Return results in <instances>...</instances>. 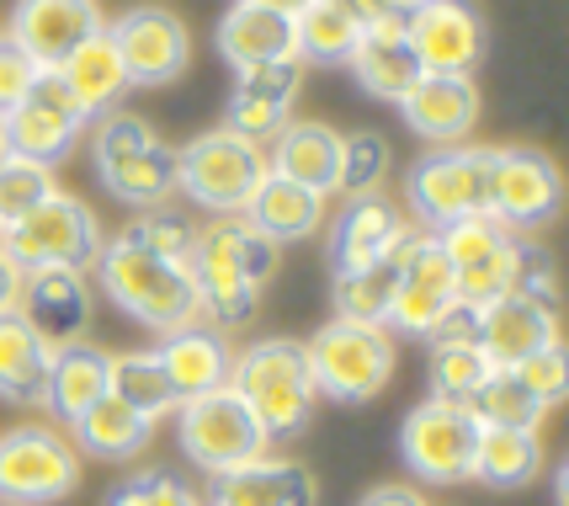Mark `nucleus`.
<instances>
[{"label":"nucleus","instance_id":"1","mask_svg":"<svg viewBox=\"0 0 569 506\" xmlns=\"http://www.w3.org/2000/svg\"><path fill=\"white\" fill-rule=\"evenodd\" d=\"M187 272L198 282L202 315H213L219 326H246L267 282L277 278V246L246 214H219L208 229H198Z\"/></svg>","mask_w":569,"mask_h":506},{"label":"nucleus","instance_id":"2","mask_svg":"<svg viewBox=\"0 0 569 506\" xmlns=\"http://www.w3.org/2000/svg\"><path fill=\"white\" fill-rule=\"evenodd\" d=\"M97 282L128 320H139V326L154 330V336L202 326V299H198L192 272L176 267V261H166V256L144 251V246H133L128 235L101 240Z\"/></svg>","mask_w":569,"mask_h":506},{"label":"nucleus","instance_id":"3","mask_svg":"<svg viewBox=\"0 0 569 506\" xmlns=\"http://www.w3.org/2000/svg\"><path fill=\"white\" fill-rule=\"evenodd\" d=\"M229 389L250 405V416L261 421L267 437H298L315 416V400H320L303 341H282V336L250 341L246 353H234Z\"/></svg>","mask_w":569,"mask_h":506},{"label":"nucleus","instance_id":"4","mask_svg":"<svg viewBox=\"0 0 569 506\" xmlns=\"http://www.w3.org/2000/svg\"><path fill=\"white\" fill-rule=\"evenodd\" d=\"M91 150H97L101 187L128 208H160L176 192V145H166L144 118L101 112Z\"/></svg>","mask_w":569,"mask_h":506},{"label":"nucleus","instance_id":"5","mask_svg":"<svg viewBox=\"0 0 569 506\" xmlns=\"http://www.w3.org/2000/svg\"><path fill=\"white\" fill-rule=\"evenodd\" d=\"M303 357L315 374V395L362 405L383 395L395 379V330L362 326V320H330L315 341H303Z\"/></svg>","mask_w":569,"mask_h":506},{"label":"nucleus","instance_id":"6","mask_svg":"<svg viewBox=\"0 0 569 506\" xmlns=\"http://www.w3.org/2000/svg\"><path fill=\"white\" fill-rule=\"evenodd\" d=\"M0 251L17 261V272H38V267H97L101 256V225L97 214L70 192H49L27 219L6 225Z\"/></svg>","mask_w":569,"mask_h":506},{"label":"nucleus","instance_id":"7","mask_svg":"<svg viewBox=\"0 0 569 506\" xmlns=\"http://www.w3.org/2000/svg\"><path fill=\"white\" fill-rule=\"evenodd\" d=\"M261 177H267V150L229 128L198 133L192 145L176 150V192H187L213 214H240Z\"/></svg>","mask_w":569,"mask_h":506},{"label":"nucleus","instance_id":"8","mask_svg":"<svg viewBox=\"0 0 569 506\" xmlns=\"http://www.w3.org/2000/svg\"><path fill=\"white\" fill-rule=\"evenodd\" d=\"M181 416V454L198 464L202 475H229L250 458H267V431L250 416V405L223 384V389H208L198 400L176 405Z\"/></svg>","mask_w":569,"mask_h":506},{"label":"nucleus","instance_id":"9","mask_svg":"<svg viewBox=\"0 0 569 506\" xmlns=\"http://www.w3.org/2000/svg\"><path fill=\"white\" fill-rule=\"evenodd\" d=\"M80 485V454L53 427H11L0 437V502L53 506Z\"/></svg>","mask_w":569,"mask_h":506},{"label":"nucleus","instance_id":"10","mask_svg":"<svg viewBox=\"0 0 569 506\" xmlns=\"http://www.w3.org/2000/svg\"><path fill=\"white\" fill-rule=\"evenodd\" d=\"M405 464L421 475L426 485H463L473 480V454H479V421L469 405L458 400H421L405 416L399 431Z\"/></svg>","mask_w":569,"mask_h":506},{"label":"nucleus","instance_id":"11","mask_svg":"<svg viewBox=\"0 0 569 506\" xmlns=\"http://www.w3.org/2000/svg\"><path fill=\"white\" fill-rule=\"evenodd\" d=\"M490 145H447V150L426 155L410 166V208L421 214L431 229L485 214V187H490Z\"/></svg>","mask_w":569,"mask_h":506},{"label":"nucleus","instance_id":"12","mask_svg":"<svg viewBox=\"0 0 569 506\" xmlns=\"http://www.w3.org/2000/svg\"><path fill=\"white\" fill-rule=\"evenodd\" d=\"M565 208V177L543 150L506 145L490 155V187H485V214L506 229H538Z\"/></svg>","mask_w":569,"mask_h":506},{"label":"nucleus","instance_id":"13","mask_svg":"<svg viewBox=\"0 0 569 506\" xmlns=\"http://www.w3.org/2000/svg\"><path fill=\"white\" fill-rule=\"evenodd\" d=\"M107 38L123 59L128 86H171L192 65V32L166 6H133L118 22H107Z\"/></svg>","mask_w":569,"mask_h":506},{"label":"nucleus","instance_id":"14","mask_svg":"<svg viewBox=\"0 0 569 506\" xmlns=\"http://www.w3.org/2000/svg\"><path fill=\"white\" fill-rule=\"evenodd\" d=\"M86 123H91V118L74 107V97L64 91L59 70H38L32 91L6 112V139H11V155H27V160H38V166H53V160H64V155L74 150V139H80Z\"/></svg>","mask_w":569,"mask_h":506},{"label":"nucleus","instance_id":"15","mask_svg":"<svg viewBox=\"0 0 569 506\" xmlns=\"http://www.w3.org/2000/svg\"><path fill=\"white\" fill-rule=\"evenodd\" d=\"M452 304H458V272H452L447 251L437 246V235H410V251H405L399 288L383 326L395 336H437V326H442V315Z\"/></svg>","mask_w":569,"mask_h":506},{"label":"nucleus","instance_id":"16","mask_svg":"<svg viewBox=\"0 0 569 506\" xmlns=\"http://www.w3.org/2000/svg\"><path fill=\"white\" fill-rule=\"evenodd\" d=\"M17 315H22L49 347H70V341H86V330H91L97 288H91L86 272H74V267H38V272H22Z\"/></svg>","mask_w":569,"mask_h":506},{"label":"nucleus","instance_id":"17","mask_svg":"<svg viewBox=\"0 0 569 506\" xmlns=\"http://www.w3.org/2000/svg\"><path fill=\"white\" fill-rule=\"evenodd\" d=\"M405 38L426 76H473L485 59V22L469 0H426L405 17Z\"/></svg>","mask_w":569,"mask_h":506},{"label":"nucleus","instance_id":"18","mask_svg":"<svg viewBox=\"0 0 569 506\" xmlns=\"http://www.w3.org/2000/svg\"><path fill=\"white\" fill-rule=\"evenodd\" d=\"M101 6L97 0H22L11 17V43L38 65V70H59L86 38L101 32Z\"/></svg>","mask_w":569,"mask_h":506},{"label":"nucleus","instance_id":"19","mask_svg":"<svg viewBox=\"0 0 569 506\" xmlns=\"http://www.w3.org/2000/svg\"><path fill=\"white\" fill-rule=\"evenodd\" d=\"M298 86H303V59H277V65H250L234 70V97H229V133L267 145L277 139V128L293 123Z\"/></svg>","mask_w":569,"mask_h":506},{"label":"nucleus","instance_id":"20","mask_svg":"<svg viewBox=\"0 0 569 506\" xmlns=\"http://www.w3.org/2000/svg\"><path fill=\"white\" fill-rule=\"evenodd\" d=\"M399 112L421 139L447 150V145H463L479 123V86L469 76H421L405 91Z\"/></svg>","mask_w":569,"mask_h":506},{"label":"nucleus","instance_id":"21","mask_svg":"<svg viewBox=\"0 0 569 506\" xmlns=\"http://www.w3.org/2000/svg\"><path fill=\"white\" fill-rule=\"evenodd\" d=\"M559 341V309H548L538 299H521V294H500L485 304V320H479V347L490 353L496 368H517L532 353H543Z\"/></svg>","mask_w":569,"mask_h":506},{"label":"nucleus","instance_id":"22","mask_svg":"<svg viewBox=\"0 0 569 506\" xmlns=\"http://www.w3.org/2000/svg\"><path fill=\"white\" fill-rule=\"evenodd\" d=\"M347 65H351V76H357V86H362L368 97L395 101V107L405 101V91L426 76L416 49H410V38H405V22H399V17H372V22L362 27V43H357V53H351Z\"/></svg>","mask_w":569,"mask_h":506},{"label":"nucleus","instance_id":"23","mask_svg":"<svg viewBox=\"0 0 569 506\" xmlns=\"http://www.w3.org/2000/svg\"><path fill=\"white\" fill-rule=\"evenodd\" d=\"M154 357H160V368H166V379H171L176 405L198 400L208 389H223V384H229V368H234V347L223 341L219 326L171 330V336H160Z\"/></svg>","mask_w":569,"mask_h":506},{"label":"nucleus","instance_id":"24","mask_svg":"<svg viewBox=\"0 0 569 506\" xmlns=\"http://www.w3.org/2000/svg\"><path fill=\"white\" fill-rule=\"evenodd\" d=\"M405 235L410 229H405V219H399V208L389 198H378V192L351 198L330 225V261H336V272H357L378 256H389Z\"/></svg>","mask_w":569,"mask_h":506},{"label":"nucleus","instance_id":"25","mask_svg":"<svg viewBox=\"0 0 569 506\" xmlns=\"http://www.w3.org/2000/svg\"><path fill=\"white\" fill-rule=\"evenodd\" d=\"M208 506H315V475L293 458H250L229 475H213Z\"/></svg>","mask_w":569,"mask_h":506},{"label":"nucleus","instance_id":"26","mask_svg":"<svg viewBox=\"0 0 569 506\" xmlns=\"http://www.w3.org/2000/svg\"><path fill=\"white\" fill-rule=\"evenodd\" d=\"M219 53L234 65V70H250V65H277V59H298V32L293 17H277L267 6H250V0H234L219 22Z\"/></svg>","mask_w":569,"mask_h":506},{"label":"nucleus","instance_id":"27","mask_svg":"<svg viewBox=\"0 0 569 506\" xmlns=\"http://www.w3.org/2000/svg\"><path fill=\"white\" fill-rule=\"evenodd\" d=\"M267 171L330 198L336 192V171H341V133L330 123H282L272 155H267Z\"/></svg>","mask_w":569,"mask_h":506},{"label":"nucleus","instance_id":"28","mask_svg":"<svg viewBox=\"0 0 569 506\" xmlns=\"http://www.w3.org/2000/svg\"><path fill=\"white\" fill-rule=\"evenodd\" d=\"M240 214H246L272 246H293V240H309V235L325 225V198L288 177H277V171H267V177L256 181V192H250V202Z\"/></svg>","mask_w":569,"mask_h":506},{"label":"nucleus","instance_id":"29","mask_svg":"<svg viewBox=\"0 0 569 506\" xmlns=\"http://www.w3.org/2000/svg\"><path fill=\"white\" fill-rule=\"evenodd\" d=\"M107 389H112V353H101L97 341H70V347H53L43 410H53L59 421H74V416H80V410H91Z\"/></svg>","mask_w":569,"mask_h":506},{"label":"nucleus","instance_id":"30","mask_svg":"<svg viewBox=\"0 0 569 506\" xmlns=\"http://www.w3.org/2000/svg\"><path fill=\"white\" fill-rule=\"evenodd\" d=\"M53 347L27 326L22 315H0V400L6 405H43L49 395Z\"/></svg>","mask_w":569,"mask_h":506},{"label":"nucleus","instance_id":"31","mask_svg":"<svg viewBox=\"0 0 569 506\" xmlns=\"http://www.w3.org/2000/svg\"><path fill=\"white\" fill-rule=\"evenodd\" d=\"M59 80H64V91L74 97V107H80L86 118L112 112V101L128 91V70H123V59H118V49H112V38H107V27H101L97 38H86V43L59 65Z\"/></svg>","mask_w":569,"mask_h":506},{"label":"nucleus","instance_id":"32","mask_svg":"<svg viewBox=\"0 0 569 506\" xmlns=\"http://www.w3.org/2000/svg\"><path fill=\"white\" fill-rule=\"evenodd\" d=\"M543 469V437L538 427H479V454H473V480L490 490H521Z\"/></svg>","mask_w":569,"mask_h":506},{"label":"nucleus","instance_id":"33","mask_svg":"<svg viewBox=\"0 0 569 506\" xmlns=\"http://www.w3.org/2000/svg\"><path fill=\"white\" fill-rule=\"evenodd\" d=\"M70 427H74V443H80L91 458H112V464H118V458H139V454H144L154 421H144L133 405H123L112 389H107L91 410H80V416H74Z\"/></svg>","mask_w":569,"mask_h":506},{"label":"nucleus","instance_id":"34","mask_svg":"<svg viewBox=\"0 0 569 506\" xmlns=\"http://www.w3.org/2000/svg\"><path fill=\"white\" fill-rule=\"evenodd\" d=\"M362 17L351 0H309L303 11L293 17L298 32V59L309 65H347L357 43H362Z\"/></svg>","mask_w":569,"mask_h":506},{"label":"nucleus","instance_id":"35","mask_svg":"<svg viewBox=\"0 0 569 506\" xmlns=\"http://www.w3.org/2000/svg\"><path fill=\"white\" fill-rule=\"evenodd\" d=\"M410 251V235L399 240L389 256H378L357 272H336V320H362V326H383L389 320V304L399 288V267Z\"/></svg>","mask_w":569,"mask_h":506},{"label":"nucleus","instance_id":"36","mask_svg":"<svg viewBox=\"0 0 569 506\" xmlns=\"http://www.w3.org/2000/svg\"><path fill=\"white\" fill-rule=\"evenodd\" d=\"M490 379H496V363L479 341H437V353H431V395L437 400L469 405Z\"/></svg>","mask_w":569,"mask_h":506},{"label":"nucleus","instance_id":"37","mask_svg":"<svg viewBox=\"0 0 569 506\" xmlns=\"http://www.w3.org/2000/svg\"><path fill=\"white\" fill-rule=\"evenodd\" d=\"M112 395L123 405H133L144 421H160L176 410V395H171V379L160 368L154 353H123L112 357Z\"/></svg>","mask_w":569,"mask_h":506},{"label":"nucleus","instance_id":"38","mask_svg":"<svg viewBox=\"0 0 569 506\" xmlns=\"http://www.w3.org/2000/svg\"><path fill=\"white\" fill-rule=\"evenodd\" d=\"M389 166H395V150H389V139H383V133H372V128L341 133V171H336V192H347V198H368V192L383 187Z\"/></svg>","mask_w":569,"mask_h":506},{"label":"nucleus","instance_id":"39","mask_svg":"<svg viewBox=\"0 0 569 506\" xmlns=\"http://www.w3.org/2000/svg\"><path fill=\"white\" fill-rule=\"evenodd\" d=\"M123 235L133 246H144V251L176 261V267H187V261H192V246H198V225H192L181 208H144Z\"/></svg>","mask_w":569,"mask_h":506},{"label":"nucleus","instance_id":"40","mask_svg":"<svg viewBox=\"0 0 569 506\" xmlns=\"http://www.w3.org/2000/svg\"><path fill=\"white\" fill-rule=\"evenodd\" d=\"M527 256H532V246H521L517 235H511L496 256H485V261H473V267H458V299L490 304V299H500V294H511L521 278V267H527Z\"/></svg>","mask_w":569,"mask_h":506},{"label":"nucleus","instance_id":"41","mask_svg":"<svg viewBox=\"0 0 569 506\" xmlns=\"http://www.w3.org/2000/svg\"><path fill=\"white\" fill-rule=\"evenodd\" d=\"M469 410L479 427H538V421H543V405L532 400L506 368H496V379L473 395Z\"/></svg>","mask_w":569,"mask_h":506},{"label":"nucleus","instance_id":"42","mask_svg":"<svg viewBox=\"0 0 569 506\" xmlns=\"http://www.w3.org/2000/svg\"><path fill=\"white\" fill-rule=\"evenodd\" d=\"M49 192H59V187H53V166H38V160H27V155H6V160H0V225L27 219Z\"/></svg>","mask_w":569,"mask_h":506},{"label":"nucleus","instance_id":"43","mask_svg":"<svg viewBox=\"0 0 569 506\" xmlns=\"http://www.w3.org/2000/svg\"><path fill=\"white\" fill-rule=\"evenodd\" d=\"M506 240H511V229L496 225L490 214H469V219H452V225L437 229V246L447 251L452 272H458V267H473V261H485V256H496Z\"/></svg>","mask_w":569,"mask_h":506},{"label":"nucleus","instance_id":"44","mask_svg":"<svg viewBox=\"0 0 569 506\" xmlns=\"http://www.w3.org/2000/svg\"><path fill=\"white\" fill-rule=\"evenodd\" d=\"M511 379L532 395V400L543 405H559L569 389V363H565V341H553V347H543V353H532L527 363H517V368H506Z\"/></svg>","mask_w":569,"mask_h":506},{"label":"nucleus","instance_id":"45","mask_svg":"<svg viewBox=\"0 0 569 506\" xmlns=\"http://www.w3.org/2000/svg\"><path fill=\"white\" fill-rule=\"evenodd\" d=\"M107 506H202L192 496V485H181L171 469H139V475H128Z\"/></svg>","mask_w":569,"mask_h":506},{"label":"nucleus","instance_id":"46","mask_svg":"<svg viewBox=\"0 0 569 506\" xmlns=\"http://www.w3.org/2000/svg\"><path fill=\"white\" fill-rule=\"evenodd\" d=\"M32 80H38V65L11 38H0V112H11L32 91Z\"/></svg>","mask_w":569,"mask_h":506},{"label":"nucleus","instance_id":"47","mask_svg":"<svg viewBox=\"0 0 569 506\" xmlns=\"http://www.w3.org/2000/svg\"><path fill=\"white\" fill-rule=\"evenodd\" d=\"M362 506H431L421 490H410V485H372Z\"/></svg>","mask_w":569,"mask_h":506},{"label":"nucleus","instance_id":"48","mask_svg":"<svg viewBox=\"0 0 569 506\" xmlns=\"http://www.w3.org/2000/svg\"><path fill=\"white\" fill-rule=\"evenodd\" d=\"M17 288H22V272H17V261L0 251V315H11L17 309Z\"/></svg>","mask_w":569,"mask_h":506},{"label":"nucleus","instance_id":"49","mask_svg":"<svg viewBox=\"0 0 569 506\" xmlns=\"http://www.w3.org/2000/svg\"><path fill=\"white\" fill-rule=\"evenodd\" d=\"M368 6H372V17H399V22H405V17L421 11L426 0H368Z\"/></svg>","mask_w":569,"mask_h":506},{"label":"nucleus","instance_id":"50","mask_svg":"<svg viewBox=\"0 0 569 506\" xmlns=\"http://www.w3.org/2000/svg\"><path fill=\"white\" fill-rule=\"evenodd\" d=\"M250 6H267V11H277V17H298L309 0H250Z\"/></svg>","mask_w":569,"mask_h":506},{"label":"nucleus","instance_id":"51","mask_svg":"<svg viewBox=\"0 0 569 506\" xmlns=\"http://www.w3.org/2000/svg\"><path fill=\"white\" fill-rule=\"evenodd\" d=\"M11 155V139H6V112H0V160Z\"/></svg>","mask_w":569,"mask_h":506},{"label":"nucleus","instance_id":"52","mask_svg":"<svg viewBox=\"0 0 569 506\" xmlns=\"http://www.w3.org/2000/svg\"><path fill=\"white\" fill-rule=\"evenodd\" d=\"M0 235H6V225H0Z\"/></svg>","mask_w":569,"mask_h":506}]
</instances>
